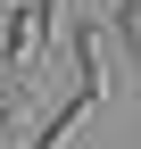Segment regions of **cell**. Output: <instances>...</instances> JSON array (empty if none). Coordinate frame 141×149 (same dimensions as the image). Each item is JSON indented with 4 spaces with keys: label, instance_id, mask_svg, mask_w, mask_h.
<instances>
[{
    "label": "cell",
    "instance_id": "cell-3",
    "mask_svg": "<svg viewBox=\"0 0 141 149\" xmlns=\"http://www.w3.org/2000/svg\"><path fill=\"white\" fill-rule=\"evenodd\" d=\"M108 33H125V50L141 66V0H116V8H108Z\"/></svg>",
    "mask_w": 141,
    "mask_h": 149
},
{
    "label": "cell",
    "instance_id": "cell-4",
    "mask_svg": "<svg viewBox=\"0 0 141 149\" xmlns=\"http://www.w3.org/2000/svg\"><path fill=\"white\" fill-rule=\"evenodd\" d=\"M17 83H25V74L0 66V141H8V133H17V116H25V91H17Z\"/></svg>",
    "mask_w": 141,
    "mask_h": 149
},
{
    "label": "cell",
    "instance_id": "cell-2",
    "mask_svg": "<svg viewBox=\"0 0 141 149\" xmlns=\"http://www.w3.org/2000/svg\"><path fill=\"white\" fill-rule=\"evenodd\" d=\"M83 116H91V100H83V91H75V100H58V116H50L42 133H33V149H66V141H75V124H83Z\"/></svg>",
    "mask_w": 141,
    "mask_h": 149
},
{
    "label": "cell",
    "instance_id": "cell-1",
    "mask_svg": "<svg viewBox=\"0 0 141 149\" xmlns=\"http://www.w3.org/2000/svg\"><path fill=\"white\" fill-rule=\"evenodd\" d=\"M75 66H83V100H108V58H100V17L91 25H75Z\"/></svg>",
    "mask_w": 141,
    "mask_h": 149
},
{
    "label": "cell",
    "instance_id": "cell-5",
    "mask_svg": "<svg viewBox=\"0 0 141 149\" xmlns=\"http://www.w3.org/2000/svg\"><path fill=\"white\" fill-rule=\"evenodd\" d=\"M33 25H42V33H58V0H33Z\"/></svg>",
    "mask_w": 141,
    "mask_h": 149
}]
</instances>
